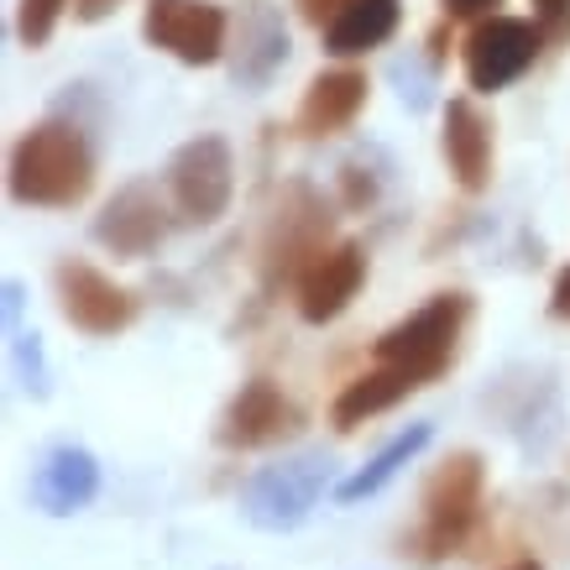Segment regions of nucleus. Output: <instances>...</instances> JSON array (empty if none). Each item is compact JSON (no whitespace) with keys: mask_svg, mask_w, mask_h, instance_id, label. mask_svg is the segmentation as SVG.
Here are the masks:
<instances>
[{"mask_svg":"<svg viewBox=\"0 0 570 570\" xmlns=\"http://www.w3.org/2000/svg\"><path fill=\"white\" fill-rule=\"evenodd\" d=\"M95 184V153L79 137V126L42 121L11 147V174L6 189L17 205H42V209H69L79 205Z\"/></svg>","mask_w":570,"mask_h":570,"instance_id":"obj_1","label":"nucleus"},{"mask_svg":"<svg viewBox=\"0 0 570 570\" xmlns=\"http://www.w3.org/2000/svg\"><path fill=\"white\" fill-rule=\"evenodd\" d=\"M325 487H330V455L325 450L288 455V461L262 466L257 476H246L242 519L252 523V529H267V534L298 529V523L314 513V502L325 498Z\"/></svg>","mask_w":570,"mask_h":570,"instance_id":"obj_2","label":"nucleus"},{"mask_svg":"<svg viewBox=\"0 0 570 570\" xmlns=\"http://www.w3.org/2000/svg\"><path fill=\"white\" fill-rule=\"evenodd\" d=\"M471 320V298L466 294H434L419 314H409L403 325H393L377 341V362L393 366H414L419 377L430 382L445 372L450 351H455V335Z\"/></svg>","mask_w":570,"mask_h":570,"instance_id":"obj_3","label":"nucleus"},{"mask_svg":"<svg viewBox=\"0 0 570 570\" xmlns=\"http://www.w3.org/2000/svg\"><path fill=\"white\" fill-rule=\"evenodd\" d=\"M476 508H482V455L455 450L424 482V544H434V554L455 550L476 523Z\"/></svg>","mask_w":570,"mask_h":570,"instance_id":"obj_4","label":"nucleus"},{"mask_svg":"<svg viewBox=\"0 0 570 570\" xmlns=\"http://www.w3.org/2000/svg\"><path fill=\"white\" fill-rule=\"evenodd\" d=\"M168 189H174V205L184 220L194 225L220 220L225 205H230V189H236V168H230L225 137L184 141L174 153V163H168Z\"/></svg>","mask_w":570,"mask_h":570,"instance_id":"obj_5","label":"nucleus"},{"mask_svg":"<svg viewBox=\"0 0 570 570\" xmlns=\"http://www.w3.org/2000/svg\"><path fill=\"white\" fill-rule=\"evenodd\" d=\"M225 32H230V17L209 0H147V17H141V37L194 69L220 58Z\"/></svg>","mask_w":570,"mask_h":570,"instance_id":"obj_6","label":"nucleus"},{"mask_svg":"<svg viewBox=\"0 0 570 570\" xmlns=\"http://www.w3.org/2000/svg\"><path fill=\"white\" fill-rule=\"evenodd\" d=\"M58 304H63V320L85 335H116L137 320V294L116 288L105 273H95L89 262H58Z\"/></svg>","mask_w":570,"mask_h":570,"instance_id":"obj_7","label":"nucleus"},{"mask_svg":"<svg viewBox=\"0 0 570 570\" xmlns=\"http://www.w3.org/2000/svg\"><path fill=\"white\" fill-rule=\"evenodd\" d=\"M534 52H539V27H529V21H519V17L482 21V27L471 32V42H466V79H471V89L492 95V89L513 85V79L534 63Z\"/></svg>","mask_w":570,"mask_h":570,"instance_id":"obj_8","label":"nucleus"},{"mask_svg":"<svg viewBox=\"0 0 570 570\" xmlns=\"http://www.w3.org/2000/svg\"><path fill=\"white\" fill-rule=\"evenodd\" d=\"M95 236L100 246H110L116 257H147L163 246L168 236V209L157 199V184H126L116 189V199L100 209V220H95Z\"/></svg>","mask_w":570,"mask_h":570,"instance_id":"obj_9","label":"nucleus"},{"mask_svg":"<svg viewBox=\"0 0 570 570\" xmlns=\"http://www.w3.org/2000/svg\"><path fill=\"white\" fill-rule=\"evenodd\" d=\"M362 277H366V257L356 242H341L330 252H320V257H309L304 277H298V314L309 325H330L356 298Z\"/></svg>","mask_w":570,"mask_h":570,"instance_id":"obj_10","label":"nucleus"},{"mask_svg":"<svg viewBox=\"0 0 570 570\" xmlns=\"http://www.w3.org/2000/svg\"><path fill=\"white\" fill-rule=\"evenodd\" d=\"M298 424L294 403L277 393L267 377L246 382L242 393L230 397V409H225L220 419V445L225 450H257V445H273V440H283V434Z\"/></svg>","mask_w":570,"mask_h":570,"instance_id":"obj_11","label":"nucleus"},{"mask_svg":"<svg viewBox=\"0 0 570 570\" xmlns=\"http://www.w3.org/2000/svg\"><path fill=\"white\" fill-rule=\"evenodd\" d=\"M100 492V466L85 445H52L42 455V466L32 471V502L52 519H69L79 508H89Z\"/></svg>","mask_w":570,"mask_h":570,"instance_id":"obj_12","label":"nucleus"},{"mask_svg":"<svg viewBox=\"0 0 570 570\" xmlns=\"http://www.w3.org/2000/svg\"><path fill=\"white\" fill-rule=\"evenodd\" d=\"M366 105V73L362 69H325L304 89V105H298V137H335L346 131Z\"/></svg>","mask_w":570,"mask_h":570,"instance_id":"obj_13","label":"nucleus"},{"mask_svg":"<svg viewBox=\"0 0 570 570\" xmlns=\"http://www.w3.org/2000/svg\"><path fill=\"white\" fill-rule=\"evenodd\" d=\"M288 63V32H283V17H277L267 0H252L236 21V85H267L277 69Z\"/></svg>","mask_w":570,"mask_h":570,"instance_id":"obj_14","label":"nucleus"},{"mask_svg":"<svg viewBox=\"0 0 570 570\" xmlns=\"http://www.w3.org/2000/svg\"><path fill=\"white\" fill-rule=\"evenodd\" d=\"M445 163L461 189H487L492 178V126L482 121V110L471 100L445 105Z\"/></svg>","mask_w":570,"mask_h":570,"instance_id":"obj_15","label":"nucleus"},{"mask_svg":"<svg viewBox=\"0 0 570 570\" xmlns=\"http://www.w3.org/2000/svg\"><path fill=\"white\" fill-rule=\"evenodd\" d=\"M414 387H424V377H419L414 366H393V362H382L377 372H362L356 382H346V393L335 397V409H330V419H335V430H356V424H366L372 414H382V409H393L397 397H409Z\"/></svg>","mask_w":570,"mask_h":570,"instance_id":"obj_16","label":"nucleus"},{"mask_svg":"<svg viewBox=\"0 0 570 570\" xmlns=\"http://www.w3.org/2000/svg\"><path fill=\"white\" fill-rule=\"evenodd\" d=\"M397 17H403L397 0H351V6H341V17L325 27V48L341 52V58L382 48L397 32Z\"/></svg>","mask_w":570,"mask_h":570,"instance_id":"obj_17","label":"nucleus"},{"mask_svg":"<svg viewBox=\"0 0 570 570\" xmlns=\"http://www.w3.org/2000/svg\"><path fill=\"white\" fill-rule=\"evenodd\" d=\"M430 434H434L430 424H409V430L397 434L393 445H382L377 455H372V461H366V466L351 476V482H341V492H335V498H341V502H362V498H372V492H382V487L393 482L397 471L414 461L419 450L430 445Z\"/></svg>","mask_w":570,"mask_h":570,"instance_id":"obj_18","label":"nucleus"},{"mask_svg":"<svg viewBox=\"0 0 570 570\" xmlns=\"http://www.w3.org/2000/svg\"><path fill=\"white\" fill-rule=\"evenodd\" d=\"M11 366H17V382L32 397H48V362H42V346H37L32 330H11Z\"/></svg>","mask_w":570,"mask_h":570,"instance_id":"obj_19","label":"nucleus"},{"mask_svg":"<svg viewBox=\"0 0 570 570\" xmlns=\"http://www.w3.org/2000/svg\"><path fill=\"white\" fill-rule=\"evenodd\" d=\"M69 0H21V17H17V37L27 48H42L58 27V11H63Z\"/></svg>","mask_w":570,"mask_h":570,"instance_id":"obj_20","label":"nucleus"},{"mask_svg":"<svg viewBox=\"0 0 570 570\" xmlns=\"http://www.w3.org/2000/svg\"><path fill=\"white\" fill-rule=\"evenodd\" d=\"M298 17L314 21V27H330V21L341 17V6H351V0H294Z\"/></svg>","mask_w":570,"mask_h":570,"instance_id":"obj_21","label":"nucleus"},{"mask_svg":"<svg viewBox=\"0 0 570 570\" xmlns=\"http://www.w3.org/2000/svg\"><path fill=\"white\" fill-rule=\"evenodd\" d=\"M116 6H121V0H73V17L79 21H105Z\"/></svg>","mask_w":570,"mask_h":570,"instance_id":"obj_22","label":"nucleus"},{"mask_svg":"<svg viewBox=\"0 0 570 570\" xmlns=\"http://www.w3.org/2000/svg\"><path fill=\"white\" fill-rule=\"evenodd\" d=\"M550 309L560 314V320H570V267L560 277H554V294H550Z\"/></svg>","mask_w":570,"mask_h":570,"instance_id":"obj_23","label":"nucleus"},{"mask_svg":"<svg viewBox=\"0 0 570 570\" xmlns=\"http://www.w3.org/2000/svg\"><path fill=\"white\" fill-rule=\"evenodd\" d=\"M492 6H502V0H445L450 17H482V11H492Z\"/></svg>","mask_w":570,"mask_h":570,"instance_id":"obj_24","label":"nucleus"},{"mask_svg":"<svg viewBox=\"0 0 570 570\" xmlns=\"http://www.w3.org/2000/svg\"><path fill=\"white\" fill-rule=\"evenodd\" d=\"M17 314H21V283L11 277L6 283V320H11V330H17Z\"/></svg>","mask_w":570,"mask_h":570,"instance_id":"obj_25","label":"nucleus"},{"mask_svg":"<svg viewBox=\"0 0 570 570\" xmlns=\"http://www.w3.org/2000/svg\"><path fill=\"white\" fill-rule=\"evenodd\" d=\"M539 6H544L550 17H560V11H570V0H539Z\"/></svg>","mask_w":570,"mask_h":570,"instance_id":"obj_26","label":"nucleus"},{"mask_svg":"<svg viewBox=\"0 0 570 570\" xmlns=\"http://www.w3.org/2000/svg\"><path fill=\"white\" fill-rule=\"evenodd\" d=\"M508 570H544V566H534V560H519V566H508Z\"/></svg>","mask_w":570,"mask_h":570,"instance_id":"obj_27","label":"nucleus"}]
</instances>
